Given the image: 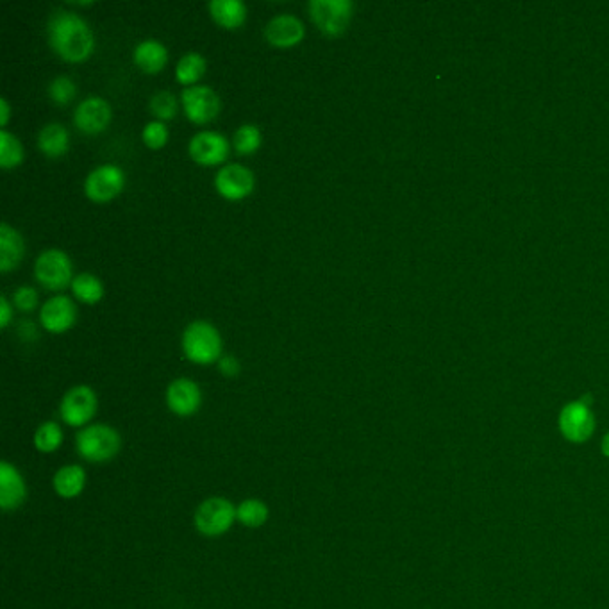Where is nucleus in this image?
I'll return each instance as SVG.
<instances>
[{"mask_svg":"<svg viewBox=\"0 0 609 609\" xmlns=\"http://www.w3.org/2000/svg\"><path fill=\"white\" fill-rule=\"evenodd\" d=\"M47 34L54 52L68 63H83L95 49L92 27L79 13L70 9L52 11Z\"/></svg>","mask_w":609,"mask_h":609,"instance_id":"nucleus-1","label":"nucleus"},{"mask_svg":"<svg viewBox=\"0 0 609 609\" xmlns=\"http://www.w3.org/2000/svg\"><path fill=\"white\" fill-rule=\"evenodd\" d=\"M124 440L118 429L104 422H93L76 434V452L88 465H108L122 452Z\"/></svg>","mask_w":609,"mask_h":609,"instance_id":"nucleus-2","label":"nucleus"},{"mask_svg":"<svg viewBox=\"0 0 609 609\" xmlns=\"http://www.w3.org/2000/svg\"><path fill=\"white\" fill-rule=\"evenodd\" d=\"M181 349L188 361L208 367L224 356L222 334L208 320H193L192 324L184 327Z\"/></svg>","mask_w":609,"mask_h":609,"instance_id":"nucleus-3","label":"nucleus"},{"mask_svg":"<svg viewBox=\"0 0 609 609\" xmlns=\"http://www.w3.org/2000/svg\"><path fill=\"white\" fill-rule=\"evenodd\" d=\"M236 524V504L222 495L204 499L193 513V527L204 538H220Z\"/></svg>","mask_w":609,"mask_h":609,"instance_id":"nucleus-4","label":"nucleus"},{"mask_svg":"<svg viewBox=\"0 0 609 609\" xmlns=\"http://www.w3.org/2000/svg\"><path fill=\"white\" fill-rule=\"evenodd\" d=\"M559 434L563 440L572 445H583L592 440L593 433L597 429V420L592 409V397L586 395L579 401L565 404L558 417Z\"/></svg>","mask_w":609,"mask_h":609,"instance_id":"nucleus-5","label":"nucleus"},{"mask_svg":"<svg viewBox=\"0 0 609 609\" xmlns=\"http://www.w3.org/2000/svg\"><path fill=\"white\" fill-rule=\"evenodd\" d=\"M97 411H99V395L88 384L72 386L59 402L61 422L77 431L93 424Z\"/></svg>","mask_w":609,"mask_h":609,"instance_id":"nucleus-6","label":"nucleus"},{"mask_svg":"<svg viewBox=\"0 0 609 609\" xmlns=\"http://www.w3.org/2000/svg\"><path fill=\"white\" fill-rule=\"evenodd\" d=\"M34 277L47 290H65L76 277L72 258L61 249H47L34 261Z\"/></svg>","mask_w":609,"mask_h":609,"instance_id":"nucleus-7","label":"nucleus"},{"mask_svg":"<svg viewBox=\"0 0 609 609\" xmlns=\"http://www.w3.org/2000/svg\"><path fill=\"white\" fill-rule=\"evenodd\" d=\"M308 11L313 24L322 33L340 36L351 24L354 4L351 0H309Z\"/></svg>","mask_w":609,"mask_h":609,"instance_id":"nucleus-8","label":"nucleus"},{"mask_svg":"<svg viewBox=\"0 0 609 609\" xmlns=\"http://www.w3.org/2000/svg\"><path fill=\"white\" fill-rule=\"evenodd\" d=\"M126 186V174L115 163H102L84 179V193L97 204L113 201Z\"/></svg>","mask_w":609,"mask_h":609,"instance_id":"nucleus-9","label":"nucleus"},{"mask_svg":"<svg viewBox=\"0 0 609 609\" xmlns=\"http://www.w3.org/2000/svg\"><path fill=\"white\" fill-rule=\"evenodd\" d=\"M184 115L195 124H208L215 120L222 108L218 93L206 84H193L181 93Z\"/></svg>","mask_w":609,"mask_h":609,"instance_id":"nucleus-10","label":"nucleus"},{"mask_svg":"<svg viewBox=\"0 0 609 609\" xmlns=\"http://www.w3.org/2000/svg\"><path fill=\"white\" fill-rule=\"evenodd\" d=\"M201 386L190 377H177L168 384L165 392V402L172 415L179 418H190L197 415L202 408Z\"/></svg>","mask_w":609,"mask_h":609,"instance_id":"nucleus-11","label":"nucleus"},{"mask_svg":"<svg viewBox=\"0 0 609 609\" xmlns=\"http://www.w3.org/2000/svg\"><path fill=\"white\" fill-rule=\"evenodd\" d=\"M29 499V486L22 470L8 459L0 461V509L15 513Z\"/></svg>","mask_w":609,"mask_h":609,"instance_id":"nucleus-12","label":"nucleus"},{"mask_svg":"<svg viewBox=\"0 0 609 609\" xmlns=\"http://www.w3.org/2000/svg\"><path fill=\"white\" fill-rule=\"evenodd\" d=\"M254 186V172L242 163H227L215 176V188L227 201H242L254 192Z\"/></svg>","mask_w":609,"mask_h":609,"instance_id":"nucleus-13","label":"nucleus"},{"mask_svg":"<svg viewBox=\"0 0 609 609\" xmlns=\"http://www.w3.org/2000/svg\"><path fill=\"white\" fill-rule=\"evenodd\" d=\"M229 151H231V143L227 140L226 134L218 131H199L193 134L192 140L188 143L190 158L204 167L224 163Z\"/></svg>","mask_w":609,"mask_h":609,"instance_id":"nucleus-14","label":"nucleus"},{"mask_svg":"<svg viewBox=\"0 0 609 609\" xmlns=\"http://www.w3.org/2000/svg\"><path fill=\"white\" fill-rule=\"evenodd\" d=\"M77 320L76 302L67 295H54L40 308V324L52 334L67 333Z\"/></svg>","mask_w":609,"mask_h":609,"instance_id":"nucleus-15","label":"nucleus"},{"mask_svg":"<svg viewBox=\"0 0 609 609\" xmlns=\"http://www.w3.org/2000/svg\"><path fill=\"white\" fill-rule=\"evenodd\" d=\"M111 122V106L99 95H90L77 104L74 124L84 134H99Z\"/></svg>","mask_w":609,"mask_h":609,"instance_id":"nucleus-16","label":"nucleus"},{"mask_svg":"<svg viewBox=\"0 0 609 609\" xmlns=\"http://www.w3.org/2000/svg\"><path fill=\"white\" fill-rule=\"evenodd\" d=\"M306 36V26L301 18L293 13H279L270 18L265 26V38L270 45L288 49L301 43Z\"/></svg>","mask_w":609,"mask_h":609,"instance_id":"nucleus-17","label":"nucleus"},{"mask_svg":"<svg viewBox=\"0 0 609 609\" xmlns=\"http://www.w3.org/2000/svg\"><path fill=\"white\" fill-rule=\"evenodd\" d=\"M88 486V472L83 465L67 463L52 476V490L63 501H74L83 495Z\"/></svg>","mask_w":609,"mask_h":609,"instance_id":"nucleus-18","label":"nucleus"},{"mask_svg":"<svg viewBox=\"0 0 609 609\" xmlns=\"http://www.w3.org/2000/svg\"><path fill=\"white\" fill-rule=\"evenodd\" d=\"M26 256V242L17 229L8 222L0 224V272L8 274L20 265Z\"/></svg>","mask_w":609,"mask_h":609,"instance_id":"nucleus-19","label":"nucleus"},{"mask_svg":"<svg viewBox=\"0 0 609 609\" xmlns=\"http://www.w3.org/2000/svg\"><path fill=\"white\" fill-rule=\"evenodd\" d=\"M134 63L145 74H158L168 63V49L156 38H147L136 43L133 51Z\"/></svg>","mask_w":609,"mask_h":609,"instance_id":"nucleus-20","label":"nucleus"},{"mask_svg":"<svg viewBox=\"0 0 609 609\" xmlns=\"http://www.w3.org/2000/svg\"><path fill=\"white\" fill-rule=\"evenodd\" d=\"M209 15L218 26L238 29L247 20V4L242 0H209Z\"/></svg>","mask_w":609,"mask_h":609,"instance_id":"nucleus-21","label":"nucleus"},{"mask_svg":"<svg viewBox=\"0 0 609 609\" xmlns=\"http://www.w3.org/2000/svg\"><path fill=\"white\" fill-rule=\"evenodd\" d=\"M38 149L49 158H61L70 149V134L67 127L58 122L43 126L38 133Z\"/></svg>","mask_w":609,"mask_h":609,"instance_id":"nucleus-22","label":"nucleus"},{"mask_svg":"<svg viewBox=\"0 0 609 609\" xmlns=\"http://www.w3.org/2000/svg\"><path fill=\"white\" fill-rule=\"evenodd\" d=\"M270 520V506L263 499L249 497L236 504V522L247 529H261Z\"/></svg>","mask_w":609,"mask_h":609,"instance_id":"nucleus-23","label":"nucleus"},{"mask_svg":"<svg viewBox=\"0 0 609 609\" xmlns=\"http://www.w3.org/2000/svg\"><path fill=\"white\" fill-rule=\"evenodd\" d=\"M65 443V431L56 420H45L36 427L33 434V445L40 454H54Z\"/></svg>","mask_w":609,"mask_h":609,"instance_id":"nucleus-24","label":"nucleus"},{"mask_svg":"<svg viewBox=\"0 0 609 609\" xmlns=\"http://www.w3.org/2000/svg\"><path fill=\"white\" fill-rule=\"evenodd\" d=\"M206 68H208V63H206V58L202 56L201 52H186L177 61L176 79L188 88V86H193V84L201 81Z\"/></svg>","mask_w":609,"mask_h":609,"instance_id":"nucleus-25","label":"nucleus"},{"mask_svg":"<svg viewBox=\"0 0 609 609\" xmlns=\"http://www.w3.org/2000/svg\"><path fill=\"white\" fill-rule=\"evenodd\" d=\"M70 288L77 301L84 302V304H97L104 297V283H102L101 277L95 276L92 272L77 274L70 284Z\"/></svg>","mask_w":609,"mask_h":609,"instance_id":"nucleus-26","label":"nucleus"},{"mask_svg":"<svg viewBox=\"0 0 609 609\" xmlns=\"http://www.w3.org/2000/svg\"><path fill=\"white\" fill-rule=\"evenodd\" d=\"M24 161V145L8 129L0 131V167L15 168Z\"/></svg>","mask_w":609,"mask_h":609,"instance_id":"nucleus-27","label":"nucleus"},{"mask_svg":"<svg viewBox=\"0 0 609 609\" xmlns=\"http://www.w3.org/2000/svg\"><path fill=\"white\" fill-rule=\"evenodd\" d=\"M263 134L254 124H243L234 131L233 145L240 154H254L261 147Z\"/></svg>","mask_w":609,"mask_h":609,"instance_id":"nucleus-28","label":"nucleus"},{"mask_svg":"<svg viewBox=\"0 0 609 609\" xmlns=\"http://www.w3.org/2000/svg\"><path fill=\"white\" fill-rule=\"evenodd\" d=\"M149 106H151V113L156 120H163V122L172 120L179 111V101H177L176 95L168 90L154 93Z\"/></svg>","mask_w":609,"mask_h":609,"instance_id":"nucleus-29","label":"nucleus"},{"mask_svg":"<svg viewBox=\"0 0 609 609\" xmlns=\"http://www.w3.org/2000/svg\"><path fill=\"white\" fill-rule=\"evenodd\" d=\"M77 86L74 79L68 76H58L49 84V97L58 106H67L76 97Z\"/></svg>","mask_w":609,"mask_h":609,"instance_id":"nucleus-30","label":"nucleus"},{"mask_svg":"<svg viewBox=\"0 0 609 609\" xmlns=\"http://www.w3.org/2000/svg\"><path fill=\"white\" fill-rule=\"evenodd\" d=\"M170 138L167 124L163 120H151L147 122L142 131V140L149 149H163Z\"/></svg>","mask_w":609,"mask_h":609,"instance_id":"nucleus-31","label":"nucleus"},{"mask_svg":"<svg viewBox=\"0 0 609 609\" xmlns=\"http://www.w3.org/2000/svg\"><path fill=\"white\" fill-rule=\"evenodd\" d=\"M38 301H40V295L36 292V288L29 286V284L18 286L17 290L11 295L13 306L20 309V311H24V313L33 311L38 306Z\"/></svg>","mask_w":609,"mask_h":609,"instance_id":"nucleus-32","label":"nucleus"},{"mask_svg":"<svg viewBox=\"0 0 609 609\" xmlns=\"http://www.w3.org/2000/svg\"><path fill=\"white\" fill-rule=\"evenodd\" d=\"M217 365L220 374L229 377V379L240 376V372H242V363L233 354H224L222 358L218 359Z\"/></svg>","mask_w":609,"mask_h":609,"instance_id":"nucleus-33","label":"nucleus"},{"mask_svg":"<svg viewBox=\"0 0 609 609\" xmlns=\"http://www.w3.org/2000/svg\"><path fill=\"white\" fill-rule=\"evenodd\" d=\"M13 308H15L13 302L9 301L6 295H0V326L4 327V329H6V327L11 324V320H13V313H15Z\"/></svg>","mask_w":609,"mask_h":609,"instance_id":"nucleus-34","label":"nucleus"},{"mask_svg":"<svg viewBox=\"0 0 609 609\" xmlns=\"http://www.w3.org/2000/svg\"><path fill=\"white\" fill-rule=\"evenodd\" d=\"M9 117H11V106H9L8 99L2 97L0 99V124H2V127L8 126Z\"/></svg>","mask_w":609,"mask_h":609,"instance_id":"nucleus-35","label":"nucleus"},{"mask_svg":"<svg viewBox=\"0 0 609 609\" xmlns=\"http://www.w3.org/2000/svg\"><path fill=\"white\" fill-rule=\"evenodd\" d=\"M601 454L604 456V458L609 459V431L602 436Z\"/></svg>","mask_w":609,"mask_h":609,"instance_id":"nucleus-36","label":"nucleus"}]
</instances>
